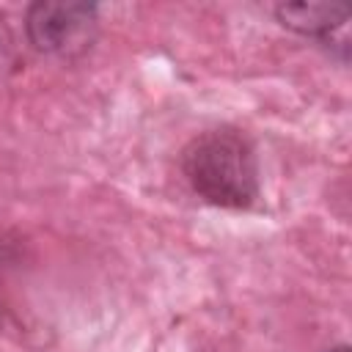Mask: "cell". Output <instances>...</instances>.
Segmentation results:
<instances>
[{
    "instance_id": "1",
    "label": "cell",
    "mask_w": 352,
    "mask_h": 352,
    "mask_svg": "<svg viewBox=\"0 0 352 352\" xmlns=\"http://www.w3.org/2000/svg\"><path fill=\"white\" fill-rule=\"evenodd\" d=\"M190 187L212 206L248 209L258 198V165L253 146L236 129H209L182 151Z\"/></svg>"
},
{
    "instance_id": "2",
    "label": "cell",
    "mask_w": 352,
    "mask_h": 352,
    "mask_svg": "<svg viewBox=\"0 0 352 352\" xmlns=\"http://www.w3.org/2000/svg\"><path fill=\"white\" fill-rule=\"evenodd\" d=\"M96 6L94 3H66L41 0L25 14V30L38 52L74 58L91 50L96 38Z\"/></svg>"
},
{
    "instance_id": "3",
    "label": "cell",
    "mask_w": 352,
    "mask_h": 352,
    "mask_svg": "<svg viewBox=\"0 0 352 352\" xmlns=\"http://www.w3.org/2000/svg\"><path fill=\"white\" fill-rule=\"evenodd\" d=\"M275 16L283 28L322 44H333L336 33H341L349 22L346 6L338 3H280L275 8Z\"/></svg>"
},
{
    "instance_id": "4",
    "label": "cell",
    "mask_w": 352,
    "mask_h": 352,
    "mask_svg": "<svg viewBox=\"0 0 352 352\" xmlns=\"http://www.w3.org/2000/svg\"><path fill=\"white\" fill-rule=\"evenodd\" d=\"M327 352H349L346 346H338V349H327Z\"/></svg>"
}]
</instances>
